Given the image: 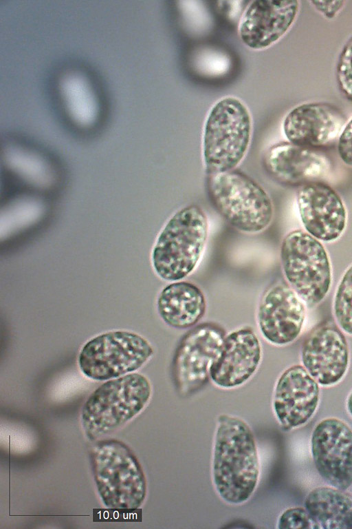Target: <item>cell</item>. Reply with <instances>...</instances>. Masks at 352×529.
Instances as JSON below:
<instances>
[{"label": "cell", "instance_id": "1", "mask_svg": "<svg viewBox=\"0 0 352 529\" xmlns=\"http://www.w3.org/2000/svg\"><path fill=\"white\" fill-rule=\"evenodd\" d=\"M214 488L224 502L241 505L255 492L260 461L254 434L242 418L221 414L217 421L212 453Z\"/></svg>", "mask_w": 352, "mask_h": 529}, {"label": "cell", "instance_id": "2", "mask_svg": "<svg viewBox=\"0 0 352 529\" xmlns=\"http://www.w3.org/2000/svg\"><path fill=\"white\" fill-rule=\"evenodd\" d=\"M209 224L196 205L175 211L159 232L151 260L155 274L169 282L184 280L198 267L208 242Z\"/></svg>", "mask_w": 352, "mask_h": 529}, {"label": "cell", "instance_id": "3", "mask_svg": "<svg viewBox=\"0 0 352 529\" xmlns=\"http://www.w3.org/2000/svg\"><path fill=\"white\" fill-rule=\"evenodd\" d=\"M252 133V116L242 101L229 96L214 103L202 132L201 155L206 176L235 169L247 154Z\"/></svg>", "mask_w": 352, "mask_h": 529}, {"label": "cell", "instance_id": "4", "mask_svg": "<svg viewBox=\"0 0 352 529\" xmlns=\"http://www.w3.org/2000/svg\"><path fill=\"white\" fill-rule=\"evenodd\" d=\"M90 462L98 492L109 508L136 509L144 502L147 484L137 457L123 442L96 440Z\"/></svg>", "mask_w": 352, "mask_h": 529}, {"label": "cell", "instance_id": "5", "mask_svg": "<svg viewBox=\"0 0 352 529\" xmlns=\"http://www.w3.org/2000/svg\"><path fill=\"white\" fill-rule=\"evenodd\" d=\"M152 395L149 380L133 372L105 381L86 400L81 423L87 437L96 441L141 413Z\"/></svg>", "mask_w": 352, "mask_h": 529}, {"label": "cell", "instance_id": "6", "mask_svg": "<svg viewBox=\"0 0 352 529\" xmlns=\"http://www.w3.org/2000/svg\"><path fill=\"white\" fill-rule=\"evenodd\" d=\"M206 176L212 205L232 227L255 234L270 225L274 214L273 201L257 181L236 169Z\"/></svg>", "mask_w": 352, "mask_h": 529}, {"label": "cell", "instance_id": "7", "mask_svg": "<svg viewBox=\"0 0 352 529\" xmlns=\"http://www.w3.org/2000/svg\"><path fill=\"white\" fill-rule=\"evenodd\" d=\"M280 259L286 283L309 309L324 300L333 285V273L323 242L305 230H292L281 242Z\"/></svg>", "mask_w": 352, "mask_h": 529}, {"label": "cell", "instance_id": "8", "mask_svg": "<svg viewBox=\"0 0 352 529\" xmlns=\"http://www.w3.org/2000/svg\"><path fill=\"white\" fill-rule=\"evenodd\" d=\"M154 355L142 335L126 330L100 333L85 342L78 356L82 373L95 381H107L135 372Z\"/></svg>", "mask_w": 352, "mask_h": 529}, {"label": "cell", "instance_id": "9", "mask_svg": "<svg viewBox=\"0 0 352 529\" xmlns=\"http://www.w3.org/2000/svg\"><path fill=\"white\" fill-rule=\"evenodd\" d=\"M226 335L219 324L207 322L197 324L183 335L173 360V380L181 394H193L207 384L210 366Z\"/></svg>", "mask_w": 352, "mask_h": 529}, {"label": "cell", "instance_id": "10", "mask_svg": "<svg viewBox=\"0 0 352 529\" xmlns=\"http://www.w3.org/2000/svg\"><path fill=\"white\" fill-rule=\"evenodd\" d=\"M300 364L321 387L339 384L346 377L351 360L347 335L334 320H324L304 338L300 348Z\"/></svg>", "mask_w": 352, "mask_h": 529}, {"label": "cell", "instance_id": "11", "mask_svg": "<svg viewBox=\"0 0 352 529\" xmlns=\"http://www.w3.org/2000/svg\"><path fill=\"white\" fill-rule=\"evenodd\" d=\"M314 466L329 486L346 490L352 486V428L337 417L321 419L310 439Z\"/></svg>", "mask_w": 352, "mask_h": 529}, {"label": "cell", "instance_id": "12", "mask_svg": "<svg viewBox=\"0 0 352 529\" xmlns=\"http://www.w3.org/2000/svg\"><path fill=\"white\" fill-rule=\"evenodd\" d=\"M308 309L287 283L272 285L263 293L257 308L256 323L261 335L275 346L294 343L304 330Z\"/></svg>", "mask_w": 352, "mask_h": 529}, {"label": "cell", "instance_id": "13", "mask_svg": "<svg viewBox=\"0 0 352 529\" xmlns=\"http://www.w3.org/2000/svg\"><path fill=\"white\" fill-rule=\"evenodd\" d=\"M298 212L304 230L322 242L338 241L348 220L346 205L329 185L311 182L302 185L296 196Z\"/></svg>", "mask_w": 352, "mask_h": 529}, {"label": "cell", "instance_id": "14", "mask_svg": "<svg viewBox=\"0 0 352 529\" xmlns=\"http://www.w3.org/2000/svg\"><path fill=\"white\" fill-rule=\"evenodd\" d=\"M320 388L300 364H292L280 373L273 391L272 408L283 430L301 427L311 419L320 404Z\"/></svg>", "mask_w": 352, "mask_h": 529}, {"label": "cell", "instance_id": "15", "mask_svg": "<svg viewBox=\"0 0 352 529\" xmlns=\"http://www.w3.org/2000/svg\"><path fill=\"white\" fill-rule=\"evenodd\" d=\"M263 356L260 339L251 326L226 334L219 353L210 369V380L218 388L233 389L249 381Z\"/></svg>", "mask_w": 352, "mask_h": 529}, {"label": "cell", "instance_id": "16", "mask_svg": "<svg viewBox=\"0 0 352 529\" xmlns=\"http://www.w3.org/2000/svg\"><path fill=\"white\" fill-rule=\"evenodd\" d=\"M300 9L298 0H255L239 21V36L248 48L260 50L280 41L294 24Z\"/></svg>", "mask_w": 352, "mask_h": 529}, {"label": "cell", "instance_id": "17", "mask_svg": "<svg viewBox=\"0 0 352 529\" xmlns=\"http://www.w3.org/2000/svg\"><path fill=\"white\" fill-rule=\"evenodd\" d=\"M345 123L335 106L309 102L292 108L285 115L282 129L288 142L311 148L327 145L338 138Z\"/></svg>", "mask_w": 352, "mask_h": 529}, {"label": "cell", "instance_id": "18", "mask_svg": "<svg viewBox=\"0 0 352 529\" xmlns=\"http://www.w3.org/2000/svg\"><path fill=\"white\" fill-rule=\"evenodd\" d=\"M263 165L274 179L289 185L322 176L329 168L328 159L322 154L288 141L270 147Z\"/></svg>", "mask_w": 352, "mask_h": 529}, {"label": "cell", "instance_id": "19", "mask_svg": "<svg viewBox=\"0 0 352 529\" xmlns=\"http://www.w3.org/2000/svg\"><path fill=\"white\" fill-rule=\"evenodd\" d=\"M206 300L195 284L184 280L171 282L159 293L156 307L159 316L168 326L191 329L198 324L206 311Z\"/></svg>", "mask_w": 352, "mask_h": 529}, {"label": "cell", "instance_id": "20", "mask_svg": "<svg viewBox=\"0 0 352 529\" xmlns=\"http://www.w3.org/2000/svg\"><path fill=\"white\" fill-rule=\"evenodd\" d=\"M305 508L322 528H352V495L346 490L316 487L307 495Z\"/></svg>", "mask_w": 352, "mask_h": 529}, {"label": "cell", "instance_id": "21", "mask_svg": "<svg viewBox=\"0 0 352 529\" xmlns=\"http://www.w3.org/2000/svg\"><path fill=\"white\" fill-rule=\"evenodd\" d=\"M58 90L67 116L80 127H89L99 116L96 94L87 79L80 73L68 72L61 76Z\"/></svg>", "mask_w": 352, "mask_h": 529}, {"label": "cell", "instance_id": "22", "mask_svg": "<svg viewBox=\"0 0 352 529\" xmlns=\"http://www.w3.org/2000/svg\"><path fill=\"white\" fill-rule=\"evenodd\" d=\"M334 322L352 337V263L341 275L335 288L331 302Z\"/></svg>", "mask_w": 352, "mask_h": 529}, {"label": "cell", "instance_id": "23", "mask_svg": "<svg viewBox=\"0 0 352 529\" xmlns=\"http://www.w3.org/2000/svg\"><path fill=\"white\" fill-rule=\"evenodd\" d=\"M336 79L340 92L352 101V36L344 44L336 65Z\"/></svg>", "mask_w": 352, "mask_h": 529}, {"label": "cell", "instance_id": "24", "mask_svg": "<svg viewBox=\"0 0 352 529\" xmlns=\"http://www.w3.org/2000/svg\"><path fill=\"white\" fill-rule=\"evenodd\" d=\"M277 528L279 529L322 528L308 510L300 506L291 507L285 510L278 517Z\"/></svg>", "mask_w": 352, "mask_h": 529}, {"label": "cell", "instance_id": "25", "mask_svg": "<svg viewBox=\"0 0 352 529\" xmlns=\"http://www.w3.org/2000/svg\"><path fill=\"white\" fill-rule=\"evenodd\" d=\"M337 149L342 162L352 167V116L345 123L338 138Z\"/></svg>", "mask_w": 352, "mask_h": 529}, {"label": "cell", "instance_id": "26", "mask_svg": "<svg viewBox=\"0 0 352 529\" xmlns=\"http://www.w3.org/2000/svg\"><path fill=\"white\" fill-rule=\"evenodd\" d=\"M311 6L324 18L334 19L343 9L345 1H309Z\"/></svg>", "mask_w": 352, "mask_h": 529}, {"label": "cell", "instance_id": "27", "mask_svg": "<svg viewBox=\"0 0 352 529\" xmlns=\"http://www.w3.org/2000/svg\"><path fill=\"white\" fill-rule=\"evenodd\" d=\"M345 406L348 414L352 417V390L346 396Z\"/></svg>", "mask_w": 352, "mask_h": 529}]
</instances>
